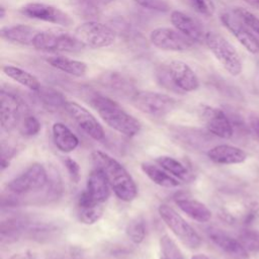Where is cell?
Segmentation results:
<instances>
[{"label":"cell","instance_id":"obj_21","mask_svg":"<svg viewBox=\"0 0 259 259\" xmlns=\"http://www.w3.org/2000/svg\"><path fill=\"white\" fill-rule=\"evenodd\" d=\"M38 31L26 24H12L1 28V37L7 41L23 46H32Z\"/></svg>","mask_w":259,"mask_h":259},{"label":"cell","instance_id":"obj_34","mask_svg":"<svg viewBox=\"0 0 259 259\" xmlns=\"http://www.w3.org/2000/svg\"><path fill=\"white\" fill-rule=\"evenodd\" d=\"M39 93V96L41 98V100L51 106H64L65 103L67 102V100L64 98V96L59 93L58 91H55L53 89H39V91H37Z\"/></svg>","mask_w":259,"mask_h":259},{"label":"cell","instance_id":"obj_13","mask_svg":"<svg viewBox=\"0 0 259 259\" xmlns=\"http://www.w3.org/2000/svg\"><path fill=\"white\" fill-rule=\"evenodd\" d=\"M64 108L89 137L95 141L104 139L103 127L87 108L75 101H67Z\"/></svg>","mask_w":259,"mask_h":259},{"label":"cell","instance_id":"obj_33","mask_svg":"<svg viewBox=\"0 0 259 259\" xmlns=\"http://www.w3.org/2000/svg\"><path fill=\"white\" fill-rule=\"evenodd\" d=\"M233 12L254 32L259 34V18L255 16L251 11L243 8L236 7L233 9Z\"/></svg>","mask_w":259,"mask_h":259},{"label":"cell","instance_id":"obj_18","mask_svg":"<svg viewBox=\"0 0 259 259\" xmlns=\"http://www.w3.org/2000/svg\"><path fill=\"white\" fill-rule=\"evenodd\" d=\"M110 185L105 174L99 168H94L88 175L86 191L97 203L102 204L110 195Z\"/></svg>","mask_w":259,"mask_h":259},{"label":"cell","instance_id":"obj_23","mask_svg":"<svg viewBox=\"0 0 259 259\" xmlns=\"http://www.w3.org/2000/svg\"><path fill=\"white\" fill-rule=\"evenodd\" d=\"M55 146L63 153L73 152L79 146L78 137L64 123L56 122L52 127Z\"/></svg>","mask_w":259,"mask_h":259},{"label":"cell","instance_id":"obj_3","mask_svg":"<svg viewBox=\"0 0 259 259\" xmlns=\"http://www.w3.org/2000/svg\"><path fill=\"white\" fill-rule=\"evenodd\" d=\"M32 47L38 51L52 53H75L85 48L75 34L59 28L38 31Z\"/></svg>","mask_w":259,"mask_h":259},{"label":"cell","instance_id":"obj_30","mask_svg":"<svg viewBox=\"0 0 259 259\" xmlns=\"http://www.w3.org/2000/svg\"><path fill=\"white\" fill-rule=\"evenodd\" d=\"M125 233L128 239L135 243L140 244L144 241L146 236V227L145 222L142 217H136L131 220L125 228Z\"/></svg>","mask_w":259,"mask_h":259},{"label":"cell","instance_id":"obj_42","mask_svg":"<svg viewBox=\"0 0 259 259\" xmlns=\"http://www.w3.org/2000/svg\"><path fill=\"white\" fill-rule=\"evenodd\" d=\"M191 259H209V258L204 254H195L191 257Z\"/></svg>","mask_w":259,"mask_h":259},{"label":"cell","instance_id":"obj_32","mask_svg":"<svg viewBox=\"0 0 259 259\" xmlns=\"http://www.w3.org/2000/svg\"><path fill=\"white\" fill-rule=\"evenodd\" d=\"M75 11L84 17H95L98 15V9L94 0H69Z\"/></svg>","mask_w":259,"mask_h":259},{"label":"cell","instance_id":"obj_1","mask_svg":"<svg viewBox=\"0 0 259 259\" xmlns=\"http://www.w3.org/2000/svg\"><path fill=\"white\" fill-rule=\"evenodd\" d=\"M96 168L105 174L114 194L122 201H132L137 197L138 187L127 170L114 158L101 151L91 154Z\"/></svg>","mask_w":259,"mask_h":259},{"label":"cell","instance_id":"obj_27","mask_svg":"<svg viewBox=\"0 0 259 259\" xmlns=\"http://www.w3.org/2000/svg\"><path fill=\"white\" fill-rule=\"evenodd\" d=\"M100 82L103 86L109 88L110 90L120 92L122 94H127L134 88L132 83L127 79H125L122 75L116 72L103 74Z\"/></svg>","mask_w":259,"mask_h":259},{"label":"cell","instance_id":"obj_12","mask_svg":"<svg viewBox=\"0 0 259 259\" xmlns=\"http://www.w3.org/2000/svg\"><path fill=\"white\" fill-rule=\"evenodd\" d=\"M199 114L206 128L214 136L222 139H230L233 136V123L222 109L203 104L200 105Z\"/></svg>","mask_w":259,"mask_h":259},{"label":"cell","instance_id":"obj_7","mask_svg":"<svg viewBox=\"0 0 259 259\" xmlns=\"http://www.w3.org/2000/svg\"><path fill=\"white\" fill-rule=\"evenodd\" d=\"M158 211L166 226L185 246L190 249L200 247L202 243L200 236L176 210L167 204H161Z\"/></svg>","mask_w":259,"mask_h":259},{"label":"cell","instance_id":"obj_35","mask_svg":"<svg viewBox=\"0 0 259 259\" xmlns=\"http://www.w3.org/2000/svg\"><path fill=\"white\" fill-rule=\"evenodd\" d=\"M40 122L33 115H27L22 121L20 126V133L25 137H32L39 133L40 131Z\"/></svg>","mask_w":259,"mask_h":259},{"label":"cell","instance_id":"obj_22","mask_svg":"<svg viewBox=\"0 0 259 259\" xmlns=\"http://www.w3.org/2000/svg\"><path fill=\"white\" fill-rule=\"evenodd\" d=\"M141 169L152 182L162 187L173 188L181 185L183 182L158 164L156 165L150 162H144L141 164Z\"/></svg>","mask_w":259,"mask_h":259},{"label":"cell","instance_id":"obj_26","mask_svg":"<svg viewBox=\"0 0 259 259\" xmlns=\"http://www.w3.org/2000/svg\"><path fill=\"white\" fill-rule=\"evenodd\" d=\"M2 71L8 78L28 88L31 91L37 92L41 88L38 79L26 70L12 65H5L2 67Z\"/></svg>","mask_w":259,"mask_h":259},{"label":"cell","instance_id":"obj_15","mask_svg":"<svg viewBox=\"0 0 259 259\" xmlns=\"http://www.w3.org/2000/svg\"><path fill=\"white\" fill-rule=\"evenodd\" d=\"M21 100L12 92L4 89L0 92V123L5 132L13 131L20 121Z\"/></svg>","mask_w":259,"mask_h":259},{"label":"cell","instance_id":"obj_28","mask_svg":"<svg viewBox=\"0 0 259 259\" xmlns=\"http://www.w3.org/2000/svg\"><path fill=\"white\" fill-rule=\"evenodd\" d=\"M156 164L164 168L166 171L184 181L188 177V170L177 159L170 156H160L155 159Z\"/></svg>","mask_w":259,"mask_h":259},{"label":"cell","instance_id":"obj_9","mask_svg":"<svg viewBox=\"0 0 259 259\" xmlns=\"http://www.w3.org/2000/svg\"><path fill=\"white\" fill-rule=\"evenodd\" d=\"M19 12L28 18L42 20L64 27L70 26L74 22L72 17L59 7L42 2L26 3L19 8Z\"/></svg>","mask_w":259,"mask_h":259},{"label":"cell","instance_id":"obj_8","mask_svg":"<svg viewBox=\"0 0 259 259\" xmlns=\"http://www.w3.org/2000/svg\"><path fill=\"white\" fill-rule=\"evenodd\" d=\"M48 183V173L44 165L33 163L22 173L10 180L7 189L14 194H24L30 191L39 190Z\"/></svg>","mask_w":259,"mask_h":259},{"label":"cell","instance_id":"obj_11","mask_svg":"<svg viewBox=\"0 0 259 259\" xmlns=\"http://www.w3.org/2000/svg\"><path fill=\"white\" fill-rule=\"evenodd\" d=\"M220 19L223 25L236 37L245 50L254 55L259 53V40L234 12H224L221 14Z\"/></svg>","mask_w":259,"mask_h":259},{"label":"cell","instance_id":"obj_38","mask_svg":"<svg viewBox=\"0 0 259 259\" xmlns=\"http://www.w3.org/2000/svg\"><path fill=\"white\" fill-rule=\"evenodd\" d=\"M64 163H65V166L68 170V173H69V176H70L71 180L74 183H78L79 180H80V166H79V164L74 159H72L70 157L66 158Z\"/></svg>","mask_w":259,"mask_h":259},{"label":"cell","instance_id":"obj_36","mask_svg":"<svg viewBox=\"0 0 259 259\" xmlns=\"http://www.w3.org/2000/svg\"><path fill=\"white\" fill-rule=\"evenodd\" d=\"M140 6L158 12H167L170 10V4L167 0H134Z\"/></svg>","mask_w":259,"mask_h":259},{"label":"cell","instance_id":"obj_16","mask_svg":"<svg viewBox=\"0 0 259 259\" xmlns=\"http://www.w3.org/2000/svg\"><path fill=\"white\" fill-rule=\"evenodd\" d=\"M207 235L211 242L229 257L233 259L249 258L248 251L244 248L239 239L237 240L226 232L217 228H210L207 232Z\"/></svg>","mask_w":259,"mask_h":259},{"label":"cell","instance_id":"obj_24","mask_svg":"<svg viewBox=\"0 0 259 259\" xmlns=\"http://www.w3.org/2000/svg\"><path fill=\"white\" fill-rule=\"evenodd\" d=\"M47 62L55 69L60 70L74 77H82L87 72V64L63 56H54L47 59Z\"/></svg>","mask_w":259,"mask_h":259},{"label":"cell","instance_id":"obj_41","mask_svg":"<svg viewBox=\"0 0 259 259\" xmlns=\"http://www.w3.org/2000/svg\"><path fill=\"white\" fill-rule=\"evenodd\" d=\"M244 2H246L247 4H249L250 6L257 8L259 10V0H243Z\"/></svg>","mask_w":259,"mask_h":259},{"label":"cell","instance_id":"obj_37","mask_svg":"<svg viewBox=\"0 0 259 259\" xmlns=\"http://www.w3.org/2000/svg\"><path fill=\"white\" fill-rule=\"evenodd\" d=\"M197 12L205 16H211L214 13L215 7L212 0H190Z\"/></svg>","mask_w":259,"mask_h":259},{"label":"cell","instance_id":"obj_20","mask_svg":"<svg viewBox=\"0 0 259 259\" xmlns=\"http://www.w3.org/2000/svg\"><path fill=\"white\" fill-rule=\"evenodd\" d=\"M103 213V206L94 201L86 190H84L78 197L77 201V215L81 223L85 225L95 224Z\"/></svg>","mask_w":259,"mask_h":259},{"label":"cell","instance_id":"obj_40","mask_svg":"<svg viewBox=\"0 0 259 259\" xmlns=\"http://www.w3.org/2000/svg\"><path fill=\"white\" fill-rule=\"evenodd\" d=\"M11 259H35L32 255H27V254H23V255H20V254H18V255H14Z\"/></svg>","mask_w":259,"mask_h":259},{"label":"cell","instance_id":"obj_2","mask_svg":"<svg viewBox=\"0 0 259 259\" xmlns=\"http://www.w3.org/2000/svg\"><path fill=\"white\" fill-rule=\"evenodd\" d=\"M91 104L102 120L114 131L128 138L139 134L141 130L140 121L127 113L113 99L103 95H95L91 98Z\"/></svg>","mask_w":259,"mask_h":259},{"label":"cell","instance_id":"obj_44","mask_svg":"<svg viewBox=\"0 0 259 259\" xmlns=\"http://www.w3.org/2000/svg\"><path fill=\"white\" fill-rule=\"evenodd\" d=\"M96 1L99 2V3H101V4H103V5H107V4L112 3L114 0H96Z\"/></svg>","mask_w":259,"mask_h":259},{"label":"cell","instance_id":"obj_4","mask_svg":"<svg viewBox=\"0 0 259 259\" xmlns=\"http://www.w3.org/2000/svg\"><path fill=\"white\" fill-rule=\"evenodd\" d=\"M204 42L230 75L236 77L242 73L243 65L240 56L226 37L215 31H206Z\"/></svg>","mask_w":259,"mask_h":259},{"label":"cell","instance_id":"obj_31","mask_svg":"<svg viewBox=\"0 0 259 259\" xmlns=\"http://www.w3.org/2000/svg\"><path fill=\"white\" fill-rule=\"evenodd\" d=\"M239 241L247 251L259 252V231L245 229L240 233Z\"/></svg>","mask_w":259,"mask_h":259},{"label":"cell","instance_id":"obj_19","mask_svg":"<svg viewBox=\"0 0 259 259\" xmlns=\"http://www.w3.org/2000/svg\"><path fill=\"white\" fill-rule=\"evenodd\" d=\"M210 161L222 165L240 164L246 161L247 154L242 149L231 145H218L207 152Z\"/></svg>","mask_w":259,"mask_h":259},{"label":"cell","instance_id":"obj_43","mask_svg":"<svg viewBox=\"0 0 259 259\" xmlns=\"http://www.w3.org/2000/svg\"><path fill=\"white\" fill-rule=\"evenodd\" d=\"M5 17V8L3 5L0 6V18L3 19Z\"/></svg>","mask_w":259,"mask_h":259},{"label":"cell","instance_id":"obj_10","mask_svg":"<svg viewBox=\"0 0 259 259\" xmlns=\"http://www.w3.org/2000/svg\"><path fill=\"white\" fill-rule=\"evenodd\" d=\"M152 45L159 50L170 52H184L191 49L194 42L176 28L157 27L150 33Z\"/></svg>","mask_w":259,"mask_h":259},{"label":"cell","instance_id":"obj_5","mask_svg":"<svg viewBox=\"0 0 259 259\" xmlns=\"http://www.w3.org/2000/svg\"><path fill=\"white\" fill-rule=\"evenodd\" d=\"M74 34L84 47L91 49L109 47L116 39V31L111 26L95 20L79 24Z\"/></svg>","mask_w":259,"mask_h":259},{"label":"cell","instance_id":"obj_39","mask_svg":"<svg viewBox=\"0 0 259 259\" xmlns=\"http://www.w3.org/2000/svg\"><path fill=\"white\" fill-rule=\"evenodd\" d=\"M249 124L252 130V132L256 135V137L259 139V115L252 113L249 116Z\"/></svg>","mask_w":259,"mask_h":259},{"label":"cell","instance_id":"obj_14","mask_svg":"<svg viewBox=\"0 0 259 259\" xmlns=\"http://www.w3.org/2000/svg\"><path fill=\"white\" fill-rule=\"evenodd\" d=\"M167 76L172 85L180 91L192 92L199 87V80L195 72L183 61H171L167 67Z\"/></svg>","mask_w":259,"mask_h":259},{"label":"cell","instance_id":"obj_6","mask_svg":"<svg viewBox=\"0 0 259 259\" xmlns=\"http://www.w3.org/2000/svg\"><path fill=\"white\" fill-rule=\"evenodd\" d=\"M136 108L145 114L161 117L177 106V100L170 95L154 91H136L131 97Z\"/></svg>","mask_w":259,"mask_h":259},{"label":"cell","instance_id":"obj_29","mask_svg":"<svg viewBox=\"0 0 259 259\" xmlns=\"http://www.w3.org/2000/svg\"><path fill=\"white\" fill-rule=\"evenodd\" d=\"M160 259H185L173 239L165 234L160 238Z\"/></svg>","mask_w":259,"mask_h":259},{"label":"cell","instance_id":"obj_25","mask_svg":"<svg viewBox=\"0 0 259 259\" xmlns=\"http://www.w3.org/2000/svg\"><path fill=\"white\" fill-rule=\"evenodd\" d=\"M176 204L186 215L198 223H206L211 219L209 208L198 200L181 198L176 200Z\"/></svg>","mask_w":259,"mask_h":259},{"label":"cell","instance_id":"obj_17","mask_svg":"<svg viewBox=\"0 0 259 259\" xmlns=\"http://www.w3.org/2000/svg\"><path fill=\"white\" fill-rule=\"evenodd\" d=\"M170 20L174 28L179 30L193 42L204 41L206 32L203 30L200 23L188 14H185L182 11L173 10L170 14Z\"/></svg>","mask_w":259,"mask_h":259}]
</instances>
